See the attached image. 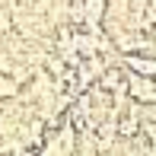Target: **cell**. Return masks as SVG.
Here are the masks:
<instances>
[{
  "label": "cell",
  "mask_w": 156,
  "mask_h": 156,
  "mask_svg": "<svg viewBox=\"0 0 156 156\" xmlns=\"http://www.w3.org/2000/svg\"><path fill=\"white\" fill-rule=\"evenodd\" d=\"M124 64L134 76H153L156 80V58H150V54H127Z\"/></svg>",
  "instance_id": "7a4b0ae2"
},
{
  "label": "cell",
  "mask_w": 156,
  "mask_h": 156,
  "mask_svg": "<svg viewBox=\"0 0 156 156\" xmlns=\"http://www.w3.org/2000/svg\"><path fill=\"white\" fill-rule=\"evenodd\" d=\"M127 93H131V99L137 105H153L156 102V80H153V76H134L131 73Z\"/></svg>",
  "instance_id": "6da1fadb"
}]
</instances>
